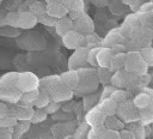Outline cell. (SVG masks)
<instances>
[{
    "label": "cell",
    "instance_id": "cell-1",
    "mask_svg": "<svg viewBox=\"0 0 153 139\" xmlns=\"http://www.w3.org/2000/svg\"><path fill=\"white\" fill-rule=\"evenodd\" d=\"M80 74V83L75 89V95L85 96L88 93L97 92L99 86V79L97 77V68L94 67H84L78 70Z\"/></svg>",
    "mask_w": 153,
    "mask_h": 139
},
{
    "label": "cell",
    "instance_id": "cell-2",
    "mask_svg": "<svg viewBox=\"0 0 153 139\" xmlns=\"http://www.w3.org/2000/svg\"><path fill=\"white\" fill-rule=\"evenodd\" d=\"M148 65L143 60L141 52L137 50H128L126 53V71L133 72L139 75H143L148 71Z\"/></svg>",
    "mask_w": 153,
    "mask_h": 139
},
{
    "label": "cell",
    "instance_id": "cell-3",
    "mask_svg": "<svg viewBox=\"0 0 153 139\" xmlns=\"http://www.w3.org/2000/svg\"><path fill=\"white\" fill-rule=\"evenodd\" d=\"M116 115L120 119H122L124 121V123H134V122L141 120L140 109L135 107L133 99H128L126 102L120 103Z\"/></svg>",
    "mask_w": 153,
    "mask_h": 139
},
{
    "label": "cell",
    "instance_id": "cell-4",
    "mask_svg": "<svg viewBox=\"0 0 153 139\" xmlns=\"http://www.w3.org/2000/svg\"><path fill=\"white\" fill-rule=\"evenodd\" d=\"M39 81L41 79H38V77L32 72H19L17 75L16 86L22 92H26L39 89Z\"/></svg>",
    "mask_w": 153,
    "mask_h": 139
},
{
    "label": "cell",
    "instance_id": "cell-5",
    "mask_svg": "<svg viewBox=\"0 0 153 139\" xmlns=\"http://www.w3.org/2000/svg\"><path fill=\"white\" fill-rule=\"evenodd\" d=\"M90 48L87 47H80L73 52V54L68 59V68L69 70H80L88 66L87 55H88Z\"/></svg>",
    "mask_w": 153,
    "mask_h": 139
},
{
    "label": "cell",
    "instance_id": "cell-6",
    "mask_svg": "<svg viewBox=\"0 0 153 139\" xmlns=\"http://www.w3.org/2000/svg\"><path fill=\"white\" fill-rule=\"evenodd\" d=\"M61 38H62V44L67 49L75 50L80 47H86V35H84L79 31L71 30L69 32L63 35Z\"/></svg>",
    "mask_w": 153,
    "mask_h": 139
},
{
    "label": "cell",
    "instance_id": "cell-7",
    "mask_svg": "<svg viewBox=\"0 0 153 139\" xmlns=\"http://www.w3.org/2000/svg\"><path fill=\"white\" fill-rule=\"evenodd\" d=\"M48 93L50 95V97H51L53 101H56V102H60V103H62L65 101H69L75 95L74 90H72L71 87H68L62 80L57 81L56 85Z\"/></svg>",
    "mask_w": 153,
    "mask_h": 139
},
{
    "label": "cell",
    "instance_id": "cell-8",
    "mask_svg": "<svg viewBox=\"0 0 153 139\" xmlns=\"http://www.w3.org/2000/svg\"><path fill=\"white\" fill-rule=\"evenodd\" d=\"M73 29L84 35H88V34L94 32V22L88 14L84 12L80 17L73 20Z\"/></svg>",
    "mask_w": 153,
    "mask_h": 139
},
{
    "label": "cell",
    "instance_id": "cell-9",
    "mask_svg": "<svg viewBox=\"0 0 153 139\" xmlns=\"http://www.w3.org/2000/svg\"><path fill=\"white\" fill-rule=\"evenodd\" d=\"M85 120H86V123L90 126V128L94 129V128H99L105 125L106 115L103 111H100L97 107H93L92 109L87 110L85 115Z\"/></svg>",
    "mask_w": 153,
    "mask_h": 139
},
{
    "label": "cell",
    "instance_id": "cell-10",
    "mask_svg": "<svg viewBox=\"0 0 153 139\" xmlns=\"http://www.w3.org/2000/svg\"><path fill=\"white\" fill-rule=\"evenodd\" d=\"M37 23H38V17L35 16L30 10H26V11H19V12H18L17 28L23 29V30L32 29Z\"/></svg>",
    "mask_w": 153,
    "mask_h": 139
},
{
    "label": "cell",
    "instance_id": "cell-11",
    "mask_svg": "<svg viewBox=\"0 0 153 139\" xmlns=\"http://www.w3.org/2000/svg\"><path fill=\"white\" fill-rule=\"evenodd\" d=\"M23 92L17 87V86H12V87H0V98L1 101L8 103V104H16L20 102Z\"/></svg>",
    "mask_w": 153,
    "mask_h": 139
},
{
    "label": "cell",
    "instance_id": "cell-12",
    "mask_svg": "<svg viewBox=\"0 0 153 139\" xmlns=\"http://www.w3.org/2000/svg\"><path fill=\"white\" fill-rule=\"evenodd\" d=\"M152 38H153V31L151 29L145 28V29L136 31V34L133 37V44L137 46L139 49H141L143 47H149Z\"/></svg>",
    "mask_w": 153,
    "mask_h": 139
},
{
    "label": "cell",
    "instance_id": "cell-13",
    "mask_svg": "<svg viewBox=\"0 0 153 139\" xmlns=\"http://www.w3.org/2000/svg\"><path fill=\"white\" fill-rule=\"evenodd\" d=\"M96 107H97L100 111H103L106 116H112V115H116V114H117L118 103H117L112 97H106V98L100 99Z\"/></svg>",
    "mask_w": 153,
    "mask_h": 139
},
{
    "label": "cell",
    "instance_id": "cell-14",
    "mask_svg": "<svg viewBox=\"0 0 153 139\" xmlns=\"http://www.w3.org/2000/svg\"><path fill=\"white\" fill-rule=\"evenodd\" d=\"M60 78L68 87H71L74 91H75V89L78 87V85L80 83V74H79L78 70H69L68 68V71L60 74Z\"/></svg>",
    "mask_w": 153,
    "mask_h": 139
},
{
    "label": "cell",
    "instance_id": "cell-15",
    "mask_svg": "<svg viewBox=\"0 0 153 139\" xmlns=\"http://www.w3.org/2000/svg\"><path fill=\"white\" fill-rule=\"evenodd\" d=\"M69 8L61 1H51L49 4H47V13H49L50 16L55 17V18H62L68 14Z\"/></svg>",
    "mask_w": 153,
    "mask_h": 139
},
{
    "label": "cell",
    "instance_id": "cell-16",
    "mask_svg": "<svg viewBox=\"0 0 153 139\" xmlns=\"http://www.w3.org/2000/svg\"><path fill=\"white\" fill-rule=\"evenodd\" d=\"M35 107L33 105H26V104H20L13 109V113L19 121H31L33 113H35Z\"/></svg>",
    "mask_w": 153,
    "mask_h": 139
},
{
    "label": "cell",
    "instance_id": "cell-17",
    "mask_svg": "<svg viewBox=\"0 0 153 139\" xmlns=\"http://www.w3.org/2000/svg\"><path fill=\"white\" fill-rule=\"evenodd\" d=\"M126 42V37L121 34L120 31V28L118 29H114L111 30L104 38H103V42H102V47H112L117 43H124Z\"/></svg>",
    "mask_w": 153,
    "mask_h": 139
},
{
    "label": "cell",
    "instance_id": "cell-18",
    "mask_svg": "<svg viewBox=\"0 0 153 139\" xmlns=\"http://www.w3.org/2000/svg\"><path fill=\"white\" fill-rule=\"evenodd\" d=\"M115 53L112 52V49L110 47H100L99 52H98V56H97V62H98V67H110V64L112 61Z\"/></svg>",
    "mask_w": 153,
    "mask_h": 139
},
{
    "label": "cell",
    "instance_id": "cell-19",
    "mask_svg": "<svg viewBox=\"0 0 153 139\" xmlns=\"http://www.w3.org/2000/svg\"><path fill=\"white\" fill-rule=\"evenodd\" d=\"M71 30H74L73 29V19L67 14L62 18H59L56 25H55V31L59 36H63L66 35L67 32H69Z\"/></svg>",
    "mask_w": 153,
    "mask_h": 139
},
{
    "label": "cell",
    "instance_id": "cell-20",
    "mask_svg": "<svg viewBox=\"0 0 153 139\" xmlns=\"http://www.w3.org/2000/svg\"><path fill=\"white\" fill-rule=\"evenodd\" d=\"M110 84L112 86H115L116 89H128V84H127V71L126 70H122V71H117V72L112 73Z\"/></svg>",
    "mask_w": 153,
    "mask_h": 139
},
{
    "label": "cell",
    "instance_id": "cell-21",
    "mask_svg": "<svg viewBox=\"0 0 153 139\" xmlns=\"http://www.w3.org/2000/svg\"><path fill=\"white\" fill-rule=\"evenodd\" d=\"M92 131L97 134V137L99 139H121V132L120 131L110 129L105 126H102L99 128H94Z\"/></svg>",
    "mask_w": 153,
    "mask_h": 139
},
{
    "label": "cell",
    "instance_id": "cell-22",
    "mask_svg": "<svg viewBox=\"0 0 153 139\" xmlns=\"http://www.w3.org/2000/svg\"><path fill=\"white\" fill-rule=\"evenodd\" d=\"M146 90L151 93L152 102H151V104L148 107H146V108H143V109L140 110V115H141V120L140 121H141L142 125L148 126L149 123L153 122V90H151V89H146Z\"/></svg>",
    "mask_w": 153,
    "mask_h": 139
},
{
    "label": "cell",
    "instance_id": "cell-23",
    "mask_svg": "<svg viewBox=\"0 0 153 139\" xmlns=\"http://www.w3.org/2000/svg\"><path fill=\"white\" fill-rule=\"evenodd\" d=\"M133 102H134L135 107L141 110V109H143V108H146V107H148V105L151 104V102H152V96H151V93L145 89L142 92L137 93V95L133 98Z\"/></svg>",
    "mask_w": 153,
    "mask_h": 139
},
{
    "label": "cell",
    "instance_id": "cell-24",
    "mask_svg": "<svg viewBox=\"0 0 153 139\" xmlns=\"http://www.w3.org/2000/svg\"><path fill=\"white\" fill-rule=\"evenodd\" d=\"M126 53H118V54L114 55L112 61H111L110 67H109L112 73H115L117 71L126 70Z\"/></svg>",
    "mask_w": 153,
    "mask_h": 139
},
{
    "label": "cell",
    "instance_id": "cell-25",
    "mask_svg": "<svg viewBox=\"0 0 153 139\" xmlns=\"http://www.w3.org/2000/svg\"><path fill=\"white\" fill-rule=\"evenodd\" d=\"M105 127L110 128V129H115V131H122L124 129V121L122 119H120L118 116L116 115H112V116H106V120H105Z\"/></svg>",
    "mask_w": 153,
    "mask_h": 139
},
{
    "label": "cell",
    "instance_id": "cell-26",
    "mask_svg": "<svg viewBox=\"0 0 153 139\" xmlns=\"http://www.w3.org/2000/svg\"><path fill=\"white\" fill-rule=\"evenodd\" d=\"M39 92H41L39 89H35V90H31V91L23 92L19 103H20V104H26V105H33V102H35V99L38 97Z\"/></svg>",
    "mask_w": 153,
    "mask_h": 139
},
{
    "label": "cell",
    "instance_id": "cell-27",
    "mask_svg": "<svg viewBox=\"0 0 153 139\" xmlns=\"http://www.w3.org/2000/svg\"><path fill=\"white\" fill-rule=\"evenodd\" d=\"M97 77H98L100 84L108 85L111 81L112 72L110 68H106V67H97Z\"/></svg>",
    "mask_w": 153,
    "mask_h": 139
},
{
    "label": "cell",
    "instance_id": "cell-28",
    "mask_svg": "<svg viewBox=\"0 0 153 139\" xmlns=\"http://www.w3.org/2000/svg\"><path fill=\"white\" fill-rule=\"evenodd\" d=\"M17 72H8L6 74H4L0 79V87H12L16 86V81H17Z\"/></svg>",
    "mask_w": 153,
    "mask_h": 139
},
{
    "label": "cell",
    "instance_id": "cell-29",
    "mask_svg": "<svg viewBox=\"0 0 153 139\" xmlns=\"http://www.w3.org/2000/svg\"><path fill=\"white\" fill-rule=\"evenodd\" d=\"M99 101H100V95L98 96L97 92L85 95L84 96V108H85V110L87 111V110L92 109L93 107H96L98 104Z\"/></svg>",
    "mask_w": 153,
    "mask_h": 139
},
{
    "label": "cell",
    "instance_id": "cell-30",
    "mask_svg": "<svg viewBox=\"0 0 153 139\" xmlns=\"http://www.w3.org/2000/svg\"><path fill=\"white\" fill-rule=\"evenodd\" d=\"M50 101H51L50 95H49L47 91L41 90L38 97H37V98L35 99V102H33V107H35V108H44Z\"/></svg>",
    "mask_w": 153,
    "mask_h": 139
},
{
    "label": "cell",
    "instance_id": "cell-31",
    "mask_svg": "<svg viewBox=\"0 0 153 139\" xmlns=\"http://www.w3.org/2000/svg\"><path fill=\"white\" fill-rule=\"evenodd\" d=\"M0 35L4 37H17L20 35V29L12 25H4L0 29Z\"/></svg>",
    "mask_w": 153,
    "mask_h": 139
},
{
    "label": "cell",
    "instance_id": "cell-32",
    "mask_svg": "<svg viewBox=\"0 0 153 139\" xmlns=\"http://www.w3.org/2000/svg\"><path fill=\"white\" fill-rule=\"evenodd\" d=\"M18 122L19 120L12 113H8L4 117H0V127H14L18 125Z\"/></svg>",
    "mask_w": 153,
    "mask_h": 139
},
{
    "label": "cell",
    "instance_id": "cell-33",
    "mask_svg": "<svg viewBox=\"0 0 153 139\" xmlns=\"http://www.w3.org/2000/svg\"><path fill=\"white\" fill-rule=\"evenodd\" d=\"M111 97L120 104L122 102H126V101L130 99V92L127 91L126 89H116L114 91V93L111 95Z\"/></svg>",
    "mask_w": 153,
    "mask_h": 139
},
{
    "label": "cell",
    "instance_id": "cell-34",
    "mask_svg": "<svg viewBox=\"0 0 153 139\" xmlns=\"http://www.w3.org/2000/svg\"><path fill=\"white\" fill-rule=\"evenodd\" d=\"M29 10L37 17L47 13V5L41 2V1H33L30 6H29Z\"/></svg>",
    "mask_w": 153,
    "mask_h": 139
},
{
    "label": "cell",
    "instance_id": "cell-35",
    "mask_svg": "<svg viewBox=\"0 0 153 139\" xmlns=\"http://www.w3.org/2000/svg\"><path fill=\"white\" fill-rule=\"evenodd\" d=\"M102 42H103V40H100V37L94 32L86 35V47L87 48L102 47Z\"/></svg>",
    "mask_w": 153,
    "mask_h": 139
},
{
    "label": "cell",
    "instance_id": "cell-36",
    "mask_svg": "<svg viewBox=\"0 0 153 139\" xmlns=\"http://www.w3.org/2000/svg\"><path fill=\"white\" fill-rule=\"evenodd\" d=\"M48 113L44 110V108H36L35 109V113H33V116L31 119V122L32 123H41L43 121L47 120L48 117Z\"/></svg>",
    "mask_w": 153,
    "mask_h": 139
},
{
    "label": "cell",
    "instance_id": "cell-37",
    "mask_svg": "<svg viewBox=\"0 0 153 139\" xmlns=\"http://www.w3.org/2000/svg\"><path fill=\"white\" fill-rule=\"evenodd\" d=\"M57 20H59V18H55V17L50 16L49 13H44V14L38 17V23H41L45 26H54L55 28Z\"/></svg>",
    "mask_w": 153,
    "mask_h": 139
},
{
    "label": "cell",
    "instance_id": "cell-38",
    "mask_svg": "<svg viewBox=\"0 0 153 139\" xmlns=\"http://www.w3.org/2000/svg\"><path fill=\"white\" fill-rule=\"evenodd\" d=\"M141 52V55L143 58V60L147 62V65L149 67L153 66V48L149 46V47H143L140 49Z\"/></svg>",
    "mask_w": 153,
    "mask_h": 139
},
{
    "label": "cell",
    "instance_id": "cell-39",
    "mask_svg": "<svg viewBox=\"0 0 153 139\" xmlns=\"http://www.w3.org/2000/svg\"><path fill=\"white\" fill-rule=\"evenodd\" d=\"M100 47H96V48H90L88 50V55H87V61L88 65L92 67H98V62H97V56H98V52H99Z\"/></svg>",
    "mask_w": 153,
    "mask_h": 139
},
{
    "label": "cell",
    "instance_id": "cell-40",
    "mask_svg": "<svg viewBox=\"0 0 153 139\" xmlns=\"http://www.w3.org/2000/svg\"><path fill=\"white\" fill-rule=\"evenodd\" d=\"M60 107H61V103L60 102H56V101H50L45 107H44V110L50 115V114H54V113H56L59 109H60Z\"/></svg>",
    "mask_w": 153,
    "mask_h": 139
},
{
    "label": "cell",
    "instance_id": "cell-41",
    "mask_svg": "<svg viewBox=\"0 0 153 139\" xmlns=\"http://www.w3.org/2000/svg\"><path fill=\"white\" fill-rule=\"evenodd\" d=\"M116 90L115 86H112L111 84H108V85H104L103 87V91L100 92V99L103 98H106V97H111V95L114 93V91Z\"/></svg>",
    "mask_w": 153,
    "mask_h": 139
},
{
    "label": "cell",
    "instance_id": "cell-42",
    "mask_svg": "<svg viewBox=\"0 0 153 139\" xmlns=\"http://www.w3.org/2000/svg\"><path fill=\"white\" fill-rule=\"evenodd\" d=\"M133 132H134L136 139H145V137H146L145 125H137V126H134Z\"/></svg>",
    "mask_w": 153,
    "mask_h": 139
},
{
    "label": "cell",
    "instance_id": "cell-43",
    "mask_svg": "<svg viewBox=\"0 0 153 139\" xmlns=\"http://www.w3.org/2000/svg\"><path fill=\"white\" fill-rule=\"evenodd\" d=\"M0 139H14V137L7 127H0Z\"/></svg>",
    "mask_w": 153,
    "mask_h": 139
},
{
    "label": "cell",
    "instance_id": "cell-44",
    "mask_svg": "<svg viewBox=\"0 0 153 139\" xmlns=\"http://www.w3.org/2000/svg\"><path fill=\"white\" fill-rule=\"evenodd\" d=\"M111 49H112V52H114L115 54H118V53H126V52H127V46H126L124 43H117V44L112 46Z\"/></svg>",
    "mask_w": 153,
    "mask_h": 139
},
{
    "label": "cell",
    "instance_id": "cell-45",
    "mask_svg": "<svg viewBox=\"0 0 153 139\" xmlns=\"http://www.w3.org/2000/svg\"><path fill=\"white\" fill-rule=\"evenodd\" d=\"M121 139H136V137H135L133 131L124 128L121 131Z\"/></svg>",
    "mask_w": 153,
    "mask_h": 139
},
{
    "label": "cell",
    "instance_id": "cell-46",
    "mask_svg": "<svg viewBox=\"0 0 153 139\" xmlns=\"http://www.w3.org/2000/svg\"><path fill=\"white\" fill-rule=\"evenodd\" d=\"M8 103L1 101L0 103V117H4L5 115H7L10 113V105H7Z\"/></svg>",
    "mask_w": 153,
    "mask_h": 139
},
{
    "label": "cell",
    "instance_id": "cell-47",
    "mask_svg": "<svg viewBox=\"0 0 153 139\" xmlns=\"http://www.w3.org/2000/svg\"><path fill=\"white\" fill-rule=\"evenodd\" d=\"M31 121H19V126H20V129L23 133H26L29 129H30V126H31Z\"/></svg>",
    "mask_w": 153,
    "mask_h": 139
},
{
    "label": "cell",
    "instance_id": "cell-48",
    "mask_svg": "<svg viewBox=\"0 0 153 139\" xmlns=\"http://www.w3.org/2000/svg\"><path fill=\"white\" fill-rule=\"evenodd\" d=\"M151 80H152V77H151L148 73H146V74L141 75V83H140V85H141V84L147 85V84H149V83H151Z\"/></svg>",
    "mask_w": 153,
    "mask_h": 139
},
{
    "label": "cell",
    "instance_id": "cell-49",
    "mask_svg": "<svg viewBox=\"0 0 153 139\" xmlns=\"http://www.w3.org/2000/svg\"><path fill=\"white\" fill-rule=\"evenodd\" d=\"M87 139H99V138H98L97 134L90 128V131H88V133H87Z\"/></svg>",
    "mask_w": 153,
    "mask_h": 139
}]
</instances>
